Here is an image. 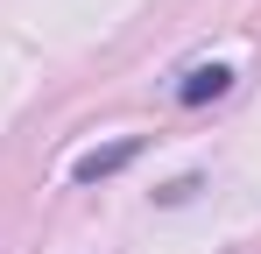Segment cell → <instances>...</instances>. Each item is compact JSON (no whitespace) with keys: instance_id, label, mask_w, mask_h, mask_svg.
Returning <instances> with one entry per match:
<instances>
[{"instance_id":"obj_1","label":"cell","mask_w":261,"mask_h":254,"mask_svg":"<svg viewBox=\"0 0 261 254\" xmlns=\"http://www.w3.org/2000/svg\"><path fill=\"white\" fill-rule=\"evenodd\" d=\"M233 92V71L226 64H198V71H184L176 85V106H205V99H226Z\"/></svg>"},{"instance_id":"obj_2","label":"cell","mask_w":261,"mask_h":254,"mask_svg":"<svg viewBox=\"0 0 261 254\" xmlns=\"http://www.w3.org/2000/svg\"><path fill=\"white\" fill-rule=\"evenodd\" d=\"M134 163V141H120V148H92V156H78V184H99V176H113V169H127Z\"/></svg>"}]
</instances>
